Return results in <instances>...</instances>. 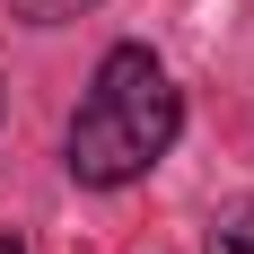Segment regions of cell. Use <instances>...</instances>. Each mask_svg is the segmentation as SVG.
Masks as SVG:
<instances>
[{"label":"cell","mask_w":254,"mask_h":254,"mask_svg":"<svg viewBox=\"0 0 254 254\" xmlns=\"http://www.w3.org/2000/svg\"><path fill=\"white\" fill-rule=\"evenodd\" d=\"M176 131H184V97L167 79V62L149 44H114L88 79V105L70 114V176L97 184V193L140 184L176 149Z\"/></svg>","instance_id":"cell-1"},{"label":"cell","mask_w":254,"mask_h":254,"mask_svg":"<svg viewBox=\"0 0 254 254\" xmlns=\"http://www.w3.org/2000/svg\"><path fill=\"white\" fill-rule=\"evenodd\" d=\"M210 254H254V193L219 219V228H210Z\"/></svg>","instance_id":"cell-2"},{"label":"cell","mask_w":254,"mask_h":254,"mask_svg":"<svg viewBox=\"0 0 254 254\" xmlns=\"http://www.w3.org/2000/svg\"><path fill=\"white\" fill-rule=\"evenodd\" d=\"M26 26H62V18H79V9H97V0H9Z\"/></svg>","instance_id":"cell-3"},{"label":"cell","mask_w":254,"mask_h":254,"mask_svg":"<svg viewBox=\"0 0 254 254\" xmlns=\"http://www.w3.org/2000/svg\"><path fill=\"white\" fill-rule=\"evenodd\" d=\"M0 254H26V246H18V237H0Z\"/></svg>","instance_id":"cell-4"}]
</instances>
